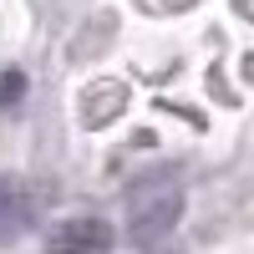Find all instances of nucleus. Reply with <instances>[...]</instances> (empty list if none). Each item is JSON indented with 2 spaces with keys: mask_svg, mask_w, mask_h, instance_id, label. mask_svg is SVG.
Returning a JSON list of instances; mask_svg holds the SVG:
<instances>
[{
  "mask_svg": "<svg viewBox=\"0 0 254 254\" xmlns=\"http://www.w3.org/2000/svg\"><path fill=\"white\" fill-rule=\"evenodd\" d=\"M183 183L173 173H147L127 188V244L132 249H158L178 234L183 224Z\"/></svg>",
  "mask_w": 254,
  "mask_h": 254,
  "instance_id": "nucleus-1",
  "label": "nucleus"
},
{
  "mask_svg": "<svg viewBox=\"0 0 254 254\" xmlns=\"http://www.w3.org/2000/svg\"><path fill=\"white\" fill-rule=\"evenodd\" d=\"M112 224L97 214H76V219H56L46 229V254H107L112 249Z\"/></svg>",
  "mask_w": 254,
  "mask_h": 254,
  "instance_id": "nucleus-2",
  "label": "nucleus"
},
{
  "mask_svg": "<svg viewBox=\"0 0 254 254\" xmlns=\"http://www.w3.org/2000/svg\"><path fill=\"white\" fill-rule=\"evenodd\" d=\"M36 224V188L26 178H0V244L26 239Z\"/></svg>",
  "mask_w": 254,
  "mask_h": 254,
  "instance_id": "nucleus-3",
  "label": "nucleus"
},
{
  "mask_svg": "<svg viewBox=\"0 0 254 254\" xmlns=\"http://www.w3.org/2000/svg\"><path fill=\"white\" fill-rule=\"evenodd\" d=\"M122 107H127V87H122V81H97V87L81 97V117H87V127L112 122Z\"/></svg>",
  "mask_w": 254,
  "mask_h": 254,
  "instance_id": "nucleus-4",
  "label": "nucleus"
},
{
  "mask_svg": "<svg viewBox=\"0 0 254 254\" xmlns=\"http://www.w3.org/2000/svg\"><path fill=\"white\" fill-rule=\"evenodd\" d=\"M20 102H26V71L5 66L0 71V107H20Z\"/></svg>",
  "mask_w": 254,
  "mask_h": 254,
  "instance_id": "nucleus-5",
  "label": "nucleus"
},
{
  "mask_svg": "<svg viewBox=\"0 0 254 254\" xmlns=\"http://www.w3.org/2000/svg\"><path fill=\"white\" fill-rule=\"evenodd\" d=\"M163 5H168V10H188V5H193V0H163Z\"/></svg>",
  "mask_w": 254,
  "mask_h": 254,
  "instance_id": "nucleus-6",
  "label": "nucleus"
},
{
  "mask_svg": "<svg viewBox=\"0 0 254 254\" xmlns=\"http://www.w3.org/2000/svg\"><path fill=\"white\" fill-rule=\"evenodd\" d=\"M234 10H239V15H249V10H254V5H249V0H234Z\"/></svg>",
  "mask_w": 254,
  "mask_h": 254,
  "instance_id": "nucleus-7",
  "label": "nucleus"
}]
</instances>
